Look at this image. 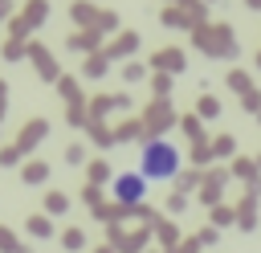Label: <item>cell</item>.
I'll list each match as a JSON object with an SVG mask.
<instances>
[{
    "label": "cell",
    "mask_w": 261,
    "mask_h": 253,
    "mask_svg": "<svg viewBox=\"0 0 261 253\" xmlns=\"http://www.w3.org/2000/svg\"><path fill=\"white\" fill-rule=\"evenodd\" d=\"M139 171H143L147 180H155V184L171 180V175L179 171V147L167 143V139H151V143L143 147V155H139Z\"/></svg>",
    "instance_id": "6da1fadb"
},
{
    "label": "cell",
    "mask_w": 261,
    "mask_h": 253,
    "mask_svg": "<svg viewBox=\"0 0 261 253\" xmlns=\"http://www.w3.org/2000/svg\"><path fill=\"white\" fill-rule=\"evenodd\" d=\"M114 200H118V204H143V200H147V175H143V171H122V175H114Z\"/></svg>",
    "instance_id": "7a4b0ae2"
}]
</instances>
